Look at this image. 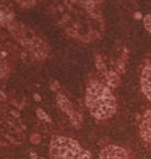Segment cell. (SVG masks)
Returning a JSON list of instances; mask_svg holds the SVG:
<instances>
[{"mask_svg":"<svg viewBox=\"0 0 151 159\" xmlns=\"http://www.w3.org/2000/svg\"><path fill=\"white\" fill-rule=\"evenodd\" d=\"M50 159H93L92 154L84 150L73 138L54 137L49 147Z\"/></svg>","mask_w":151,"mask_h":159,"instance_id":"7a4b0ae2","label":"cell"},{"mask_svg":"<svg viewBox=\"0 0 151 159\" xmlns=\"http://www.w3.org/2000/svg\"><path fill=\"white\" fill-rule=\"evenodd\" d=\"M143 25L147 29V32L151 34V15H146L143 17Z\"/></svg>","mask_w":151,"mask_h":159,"instance_id":"ba28073f","label":"cell"},{"mask_svg":"<svg viewBox=\"0 0 151 159\" xmlns=\"http://www.w3.org/2000/svg\"><path fill=\"white\" fill-rule=\"evenodd\" d=\"M139 131H140V137L144 142L151 143V110H147L140 121L139 125Z\"/></svg>","mask_w":151,"mask_h":159,"instance_id":"5b68a950","label":"cell"},{"mask_svg":"<svg viewBox=\"0 0 151 159\" xmlns=\"http://www.w3.org/2000/svg\"><path fill=\"white\" fill-rule=\"evenodd\" d=\"M37 116L40 117V118H43V119H45V121H47V122H50V118L47 116V114H45L43 110H41V109H37Z\"/></svg>","mask_w":151,"mask_h":159,"instance_id":"9c48e42d","label":"cell"},{"mask_svg":"<svg viewBox=\"0 0 151 159\" xmlns=\"http://www.w3.org/2000/svg\"><path fill=\"white\" fill-rule=\"evenodd\" d=\"M99 159H130V154L125 147L117 145H108L101 150Z\"/></svg>","mask_w":151,"mask_h":159,"instance_id":"3957f363","label":"cell"},{"mask_svg":"<svg viewBox=\"0 0 151 159\" xmlns=\"http://www.w3.org/2000/svg\"><path fill=\"white\" fill-rule=\"evenodd\" d=\"M86 106L95 119L105 121L112 118L117 111V99L109 86L93 81L86 89Z\"/></svg>","mask_w":151,"mask_h":159,"instance_id":"6da1fadb","label":"cell"},{"mask_svg":"<svg viewBox=\"0 0 151 159\" xmlns=\"http://www.w3.org/2000/svg\"><path fill=\"white\" fill-rule=\"evenodd\" d=\"M108 77H109V80H108V84L112 88H115L119 84V77L117 76L115 73H108Z\"/></svg>","mask_w":151,"mask_h":159,"instance_id":"52a82bcc","label":"cell"},{"mask_svg":"<svg viewBox=\"0 0 151 159\" xmlns=\"http://www.w3.org/2000/svg\"><path fill=\"white\" fill-rule=\"evenodd\" d=\"M57 103H58V106L61 107V110H64V111L66 113L68 116L74 121L76 113H74L73 107H72V103L68 101V98L65 97V96H62V94H58V96H57Z\"/></svg>","mask_w":151,"mask_h":159,"instance_id":"8992f818","label":"cell"},{"mask_svg":"<svg viewBox=\"0 0 151 159\" xmlns=\"http://www.w3.org/2000/svg\"><path fill=\"white\" fill-rule=\"evenodd\" d=\"M140 88L146 98L151 101V64L146 65L140 74Z\"/></svg>","mask_w":151,"mask_h":159,"instance_id":"277c9868","label":"cell"}]
</instances>
